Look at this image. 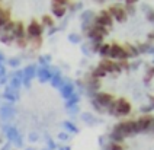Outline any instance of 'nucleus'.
Segmentation results:
<instances>
[{
  "instance_id": "1",
  "label": "nucleus",
  "mask_w": 154,
  "mask_h": 150,
  "mask_svg": "<svg viewBox=\"0 0 154 150\" xmlns=\"http://www.w3.org/2000/svg\"><path fill=\"white\" fill-rule=\"evenodd\" d=\"M89 95L97 111L115 118L153 114L154 63L105 58L89 76Z\"/></svg>"
},
{
  "instance_id": "2",
  "label": "nucleus",
  "mask_w": 154,
  "mask_h": 150,
  "mask_svg": "<svg viewBox=\"0 0 154 150\" xmlns=\"http://www.w3.org/2000/svg\"><path fill=\"white\" fill-rule=\"evenodd\" d=\"M89 38L108 60L137 58L154 44V8L141 0L108 5L90 22Z\"/></svg>"
},
{
  "instance_id": "3",
  "label": "nucleus",
  "mask_w": 154,
  "mask_h": 150,
  "mask_svg": "<svg viewBox=\"0 0 154 150\" xmlns=\"http://www.w3.org/2000/svg\"><path fill=\"white\" fill-rule=\"evenodd\" d=\"M73 0H0V41L36 50L69 13Z\"/></svg>"
},
{
  "instance_id": "4",
  "label": "nucleus",
  "mask_w": 154,
  "mask_h": 150,
  "mask_svg": "<svg viewBox=\"0 0 154 150\" xmlns=\"http://www.w3.org/2000/svg\"><path fill=\"white\" fill-rule=\"evenodd\" d=\"M109 150H154V114L121 121L112 133Z\"/></svg>"
},
{
  "instance_id": "5",
  "label": "nucleus",
  "mask_w": 154,
  "mask_h": 150,
  "mask_svg": "<svg viewBox=\"0 0 154 150\" xmlns=\"http://www.w3.org/2000/svg\"><path fill=\"white\" fill-rule=\"evenodd\" d=\"M99 2H105V3H129V2H140V0H99Z\"/></svg>"
}]
</instances>
